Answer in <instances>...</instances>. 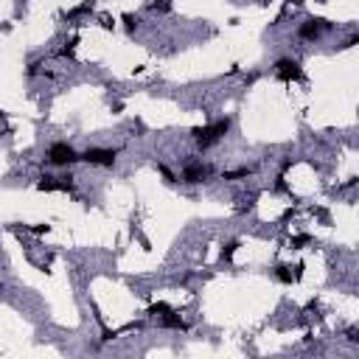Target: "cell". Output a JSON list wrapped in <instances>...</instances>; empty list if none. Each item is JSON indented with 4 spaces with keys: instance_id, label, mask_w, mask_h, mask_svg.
<instances>
[{
    "instance_id": "cell-12",
    "label": "cell",
    "mask_w": 359,
    "mask_h": 359,
    "mask_svg": "<svg viewBox=\"0 0 359 359\" xmlns=\"http://www.w3.org/2000/svg\"><path fill=\"white\" fill-rule=\"evenodd\" d=\"M168 312H171V306H168V303H155V306L149 309V315H168Z\"/></svg>"
},
{
    "instance_id": "cell-15",
    "label": "cell",
    "mask_w": 359,
    "mask_h": 359,
    "mask_svg": "<svg viewBox=\"0 0 359 359\" xmlns=\"http://www.w3.org/2000/svg\"><path fill=\"white\" fill-rule=\"evenodd\" d=\"M123 23H126V28L132 31V28L138 26V17H132V14H123Z\"/></svg>"
},
{
    "instance_id": "cell-4",
    "label": "cell",
    "mask_w": 359,
    "mask_h": 359,
    "mask_svg": "<svg viewBox=\"0 0 359 359\" xmlns=\"http://www.w3.org/2000/svg\"><path fill=\"white\" fill-rule=\"evenodd\" d=\"M210 174H213V168H210L208 163H202V160H188L183 166V183H188V185L205 183Z\"/></svg>"
},
{
    "instance_id": "cell-7",
    "label": "cell",
    "mask_w": 359,
    "mask_h": 359,
    "mask_svg": "<svg viewBox=\"0 0 359 359\" xmlns=\"http://www.w3.org/2000/svg\"><path fill=\"white\" fill-rule=\"evenodd\" d=\"M40 191H70L73 188V177H51V174H42L40 183H37Z\"/></svg>"
},
{
    "instance_id": "cell-2",
    "label": "cell",
    "mask_w": 359,
    "mask_h": 359,
    "mask_svg": "<svg viewBox=\"0 0 359 359\" xmlns=\"http://www.w3.org/2000/svg\"><path fill=\"white\" fill-rule=\"evenodd\" d=\"M76 160H79V152L73 149L70 143H53L51 149H48V163H51V166L68 168V166H73Z\"/></svg>"
},
{
    "instance_id": "cell-6",
    "label": "cell",
    "mask_w": 359,
    "mask_h": 359,
    "mask_svg": "<svg viewBox=\"0 0 359 359\" xmlns=\"http://www.w3.org/2000/svg\"><path fill=\"white\" fill-rule=\"evenodd\" d=\"M275 76L280 81H300L303 79V70L295 59H278L275 62Z\"/></svg>"
},
{
    "instance_id": "cell-10",
    "label": "cell",
    "mask_w": 359,
    "mask_h": 359,
    "mask_svg": "<svg viewBox=\"0 0 359 359\" xmlns=\"http://www.w3.org/2000/svg\"><path fill=\"white\" fill-rule=\"evenodd\" d=\"M255 168H250V166H241V168H236V171H225V180H244V177H250Z\"/></svg>"
},
{
    "instance_id": "cell-18",
    "label": "cell",
    "mask_w": 359,
    "mask_h": 359,
    "mask_svg": "<svg viewBox=\"0 0 359 359\" xmlns=\"http://www.w3.org/2000/svg\"><path fill=\"white\" fill-rule=\"evenodd\" d=\"M264 3H267V0H264Z\"/></svg>"
},
{
    "instance_id": "cell-11",
    "label": "cell",
    "mask_w": 359,
    "mask_h": 359,
    "mask_svg": "<svg viewBox=\"0 0 359 359\" xmlns=\"http://www.w3.org/2000/svg\"><path fill=\"white\" fill-rule=\"evenodd\" d=\"M236 247H239V241H230V244L222 247V261H230V258H233V253H236Z\"/></svg>"
},
{
    "instance_id": "cell-13",
    "label": "cell",
    "mask_w": 359,
    "mask_h": 359,
    "mask_svg": "<svg viewBox=\"0 0 359 359\" xmlns=\"http://www.w3.org/2000/svg\"><path fill=\"white\" fill-rule=\"evenodd\" d=\"M309 241H312V239H309L306 233H303V236H295V239H292V241H289V244L295 247V250H300V247H303V244H309Z\"/></svg>"
},
{
    "instance_id": "cell-14",
    "label": "cell",
    "mask_w": 359,
    "mask_h": 359,
    "mask_svg": "<svg viewBox=\"0 0 359 359\" xmlns=\"http://www.w3.org/2000/svg\"><path fill=\"white\" fill-rule=\"evenodd\" d=\"M152 9L166 11V9H171V0H155V3H152Z\"/></svg>"
},
{
    "instance_id": "cell-3",
    "label": "cell",
    "mask_w": 359,
    "mask_h": 359,
    "mask_svg": "<svg viewBox=\"0 0 359 359\" xmlns=\"http://www.w3.org/2000/svg\"><path fill=\"white\" fill-rule=\"evenodd\" d=\"M115 158H118V149H101V146H93V149L81 152L79 160H84V163H90V166H115Z\"/></svg>"
},
{
    "instance_id": "cell-9",
    "label": "cell",
    "mask_w": 359,
    "mask_h": 359,
    "mask_svg": "<svg viewBox=\"0 0 359 359\" xmlns=\"http://www.w3.org/2000/svg\"><path fill=\"white\" fill-rule=\"evenodd\" d=\"M160 325H163V328H177V331H185V328H188V323H185V320H183L180 315H174V312H168V315H163Z\"/></svg>"
},
{
    "instance_id": "cell-1",
    "label": "cell",
    "mask_w": 359,
    "mask_h": 359,
    "mask_svg": "<svg viewBox=\"0 0 359 359\" xmlns=\"http://www.w3.org/2000/svg\"><path fill=\"white\" fill-rule=\"evenodd\" d=\"M228 129H230V118H219V121H210L208 126L191 129V135H194V140H197V146L205 152V149H210L213 143H219V140L228 135Z\"/></svg>"
},
{
    "instance_id": "cell-5",
    "label": "cell",
    "mask_w": 359,
    "mask_h": 359,
    "mask_svg": "<svg viewBox=\"0 0 359 359\" xmlns=\"http://www.w3.org/2000/svg\"><path fill=\"white\" fill-rule=\"evenodd\" d=\"M331 28V23L328 20H323V17H309V20H303L300 23V40H320V37L325 34Z\"/></svg>"
},
{
    "instance_id": "cell-17",
    "label": "cell",
    "mask_w": 359,
    "mask_h": 359,
    "mask_svg": "<svg viewBox=\"0 0 359 359\" xmlns=\"http://www.w3.org/2000/svg\"><path fill=\"white\" fill-rule=\"evenodd\" d=\"M0 295H3V283H0Z\"/></svg>"
},
{
    "instance_id": "cell-8",
    "label": "cell",
    "mask_w": 359,
    "mask_h": 359,
    "mask_svg": "<svg viewBox=\"0 0 359 359\" xmlns=\"http://www.w3.org/2000/svg\"><path fill=\"white\" fill-rule=\"evenodd\" d=\"M300 275H303V267H289V264H278V267H275V278L280 280V283H295V280L300 278Z\"/></svg>"
},
{
    "instance_id": "cell-16",
    "label": "cell",
    "mask_w": 359,
    "mask_h": 359,
    "mask_svg": "<svg viewBox=\"0 0 359 359\" xmlns=\"http://www.w3.org/2000/svg\"><path fill=\"white\" fill-rule=\"evenodd\" d=\"M158 171H160V174H163V177H166L168 183H174V174H171V171H168L166 166H158Z\"/></svg>"
}]
</instances>
